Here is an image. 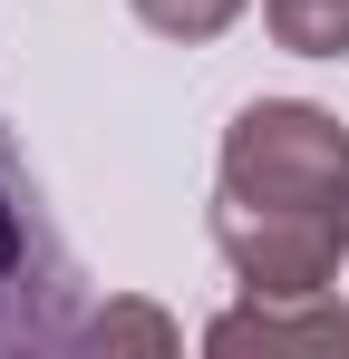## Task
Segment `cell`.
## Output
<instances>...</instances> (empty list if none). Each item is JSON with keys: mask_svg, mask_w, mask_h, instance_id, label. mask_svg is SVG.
<instances>
[{"mask_svg": "<svg viewBox=\"0 0 349 359\" xmlns=\"http://www.w3.org/2000/svg\"><path fill=\"white\" fill-rule=\"evenodd\" d=\"M214 243L242 292H330L349 252V126L310 97H252L224 126Z\"/></svg>", "mask_w": 349, "mask_h": 359, "instance_id": "6da1fadb", "label": "cell"}, {"mask_svg": "<svg viewBox=\"0 0 349 359\" xmlns=\"http://www.w3.org/2000/svg\"><path fill=\"white\" fill-rule=\"evenodd\" d=\"M204 340L214 350H349V311L340 292H252Z\"/></svg>", "mask_w": 349, "mask_h": 359, "instance_id": "3957f363", "label": "cell"}, {"mask_svg": "<svg viewBox=\"0 0 349 359\" xmlns=\"http://www.w3.org/2000/svg\"><path fill=\"white\" fill-rule=\"evenodd\" d=\"M174 350V320L165 311H146V301H107V311H88V330H78V350Z\"/></svg>", "mask_w": 349, "mask_h": 359, "instance_id": "5b68a950", "label": "cell"}, {"mask_svg": "<svg viewBox=\"0 0 349 359\" xmlns=\"http://www.w3.org/2000/svg\"><path fill=\"white\" fill-rule=\"evenodd\" d=\"M136 20L165 29V39H224L242 20V0H136Z\"/></svg>", "mask_w": 349, "mask_h": 359, "instance_id": "8992f818", "label": "cell"}, {"mask_svg": "<svg viewBox=\"0 0 349 359\" xmlns=\"http://www.w3.org/2000/svg\"><path fill=\"white\" fill-rule=\"evenodd\" d=\"M78 330H88L78 252L58 243L49 194L0 117V350H78Z\"/></svg>", "mask_w": 349, "mask_h": 359, "instance_id": "7a4b0ae2", "label": "cell"}, {"mask_svg": "<svg viewBox=\"0 0 349 359\" xmlns=\"http://www.w3.org/2000/svg\"><path fill=\"white\" fill-rule=\"evenodd\" d=\"M262 20L301 59H349V0H262Z\"/></svg>", "mask_w": 349, "mask_h": 359, "instance_id": "277c9868", "label": "cell"}]
</instances>
